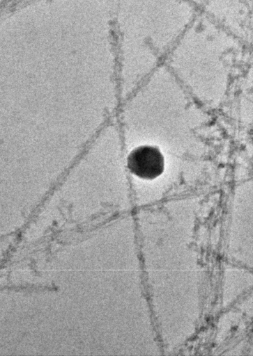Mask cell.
<instances>
[{
    "mask_svg": "<svg viewBox=\"0 0 253 356\" xmlns=\"http://www.w3.org/2000/svg\"><path fill=\"white\" fill-rule=\"evenodd\" d=\"M127 165L135 176L144 179H153L164 171V157L158 148L143 145L129 154Z\"/></svg>",
    "mask_w": 253,
    "mask_h": 356,
    "instance_id": "1",
    "label": "cell"
}]
</instances>
